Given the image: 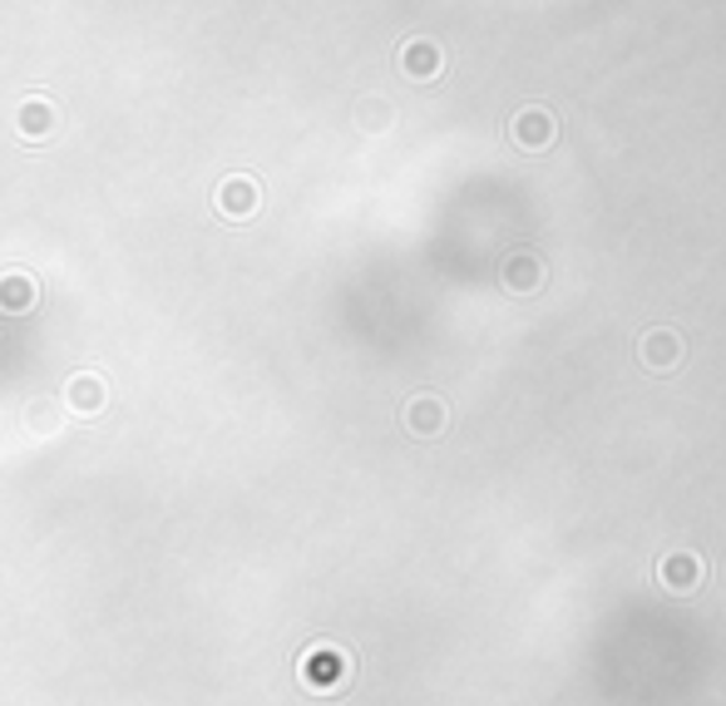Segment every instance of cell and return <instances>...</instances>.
Instances as JSON below:
<instances>
[{"mask_svg":"<svg viewBox=\"0 0 726 706\" xmlns=\"http://www.w3.org/2000/svg\"><path fill=\"white\" fill-rule=\"evenodd\" d=\"M499 282H505L514 296H529L549 282V268L539 252H514V258H505V268H499Z\"/></svg>","mask_w":726,"mask_h":706,"instance_id":"obj_3","label":"cell"},{"mask_svg":"<svg viewBox=\"0 0 726 706\" xmlns=\"http://www.w3.org/2000/svg\"><path fill=\"white\" fill-rule=\"evenodd\" d=\"M642 361H648V371H672L682 361V336L672 326H652L642 336Z\"/></svg>","mask_w":726,"mask_h":706,"instance_id":"obj_4","label":"cell"},{"mask_svg":"<svg viewBox=\"0 0 726 706\" xmlns=\"http://www.w3.org/2000/svg\"><path fill=\"white\" fill-rule=\"evenodd\" d=\"M405 65H411V75L431 79L440 69V50L435 45H411V50H405Z\"/></svg>","mask_w":726,"mask_h":706,"instance_id":"obj_5","label":"cell"},{"mask_svg":"<svg viewBox=\"0 0 726 706\" xmlns=\"http://www.w3.org/2000/svg\"><path fill=\"white\" fill-rule=\"evenodd\" d=\"M509 134H514V143H519L524 153H539V149H549V143H554L559 124H554V115H549V109L529 105V109H519V115H514Z\"/></svg>","mask_w":726,"mask_h":706,"instance_id":"obj_2","label":"cell"},{"mask_svg":"<svg viewBox=\"0 0 726 706\" xmlns=\"http://www.w3.org/2000/svg\"><path fill=\"white\" fill-rule=\"evenodd\" d=\"M702 578H707V564H702V554H687V548H678V554H668V558L658 564V583H662L668 593H678V598L697 593Z\"/></svg>","mask_w":726,"mask_h":706,"instance_id":"obj_1","label":"cell"},{"mask_svg":"<svg viewBox=\"0 0 726 706\" xmlns=\"http://www.w3.org/2000/svg\"><path fill=\"white\" fill-rule=\"evenodd\" d=\"M411 425L425 430V435H435V430L445 425V411H440V401H415V405H411Z\"/></svg>","mask_w":726,"mask_h":706,"instance_id":"obj_6","label":"cell"}]
</instances>
